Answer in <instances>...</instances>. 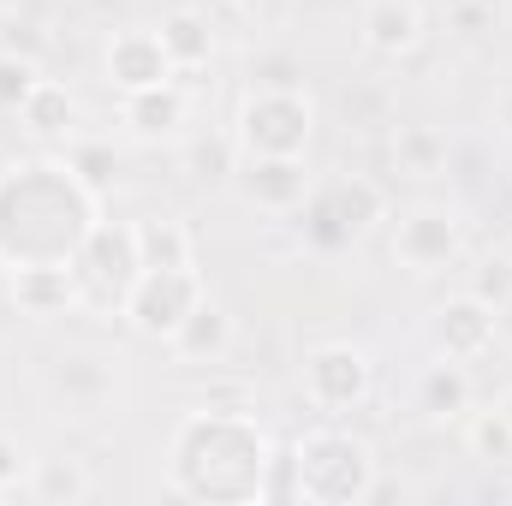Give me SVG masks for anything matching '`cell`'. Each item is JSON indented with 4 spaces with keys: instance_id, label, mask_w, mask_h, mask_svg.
I'll return each instance as SVG.
<instances>
[{
    "instance_id": "cell-1",
    "label": "cell",
    "mask_w": 512,
    "mask_h": 506,
    "mask_svg": "<svg viewBox=\"0 0 512 506\" xmlns=\"http://www.w3.org/2000/svg\"><path fill=\"white\" fill-rule=\"evenodd\" d=\"M102 221V197L78 185L66 155H24L0 167V268L72 262L90 227Z\"/></svg>"
},
{
    "instance_id": "cell-2",
    "label": "cell",
    "mask_w": 512,
    "mask_h": 506,
    "mask_svg": "<svg viewBox=\"0 0 512 506\" xmlns=\"http://www.w3.org/2000/svg\"><path fill=\"white\" fill-rule=\"evenodd\" d=\"M274 441L251 411L197 405L167 441V489L197 506H251L268 489Z\"/></svg>"
},
{
    "instance_id": "cell-3",
    "label": "cell",
    "mask_w": 512,
    "mask_h": 506,
    "mask_svg": "<svg viewBox=\"0 0 512 506\" xmlns=\"http://www.w3.org/2000/svg\"><path fill=\"white\" fill-rule=\"evenodd\" d=\"M292 471H298V501L310 506H370L382 495L376 477V447L352 429H310L292 447Z\"/></svg>"
},
{
    "instance_id": "cell-4",
    "label": "cell",
    "mask_w": 512,
    "mask_h": 506,
    "mask_svg": "<svg viewBox=\"0 0 512 506\" xmlns=\"http://www.w3.org/2000/svg\"><path fill=\"white\" fill-rule=\"evenodd\" d=\"M78 274V304L102 310V316H126V298L143 274V251H137V221H96L90 239L72 256Z\"/></svg>"
},
{
    "instance_id": "cell-5",
    "label": "cell",
    "mask_w": 512,
    "mask_h": 506,
    "mask_svg": "<svg viewBox=\"0 0 512 506\" xmlns=\"http://www.w3.org/2000/svg\"><path fill=\"white\" fill-rule=\"evenodd\" d=\"M298 215H304V239H310V245H322V251H346V245H358V239L387 215V197H382L376 179L346 173V179H334L328 191L304 197Z\"/></svg>"
},
{
    "instance_id": "cell-6",
    "label": "cell",
    "mask_w": 512,
    "mask_h": 506,
    "mask_svg": "<svg viewBox=\"0 0 512 506\" xmlns=\"http://www.w3.org/2000/svg\"><path fill=\"white\" fill-rule=\"evenodd\" d=\"M316 137V108L304 90H251L239 108V155H304Z\"/></svg>"
},
{
    "instance_id": "cell-7",
    "label": "cell",
    "mask_w": 512,
    "mask_h": 506,
    "mask_svg": "<svg viewBox=\"0 0 512 506\" xmlns=\"http://www.w3.org/2000/svg\"><path fill=\"white\" fill-rule=\"evenodd\" d=\"M209 292H203V274L197 268H143L137 274V286H131L126 298V322L143 334V340H173L179 334V322L203 304Z\"/></svg>"
},
{
    "instance_id": "cell-8",
    "label": "cell",
    "mask_w": 512,
    "mask_h": 506,
    "mask_svg": "<svg viewBox=\"0 0 512 506\" xmlns=\"http://www.w3.org/2000/svg\"><path fill=\"white\" fill-rule=\"evenodd\" d=\"M370 387H376V364H370V352L352 346V340L316 346V352L304 358V399H310L316 411H352V405L370 399Z\"/></svg>"
},
{
    "instance_id": "cell-9",
    "label": "cell",
    "mask_w": 512,
    "mask_h": 506,
    "mask_svg": "<svg viewBox=\"0 0 512 506\" xmlns=\"http://www.w3.org/2000/svg\"><path fill=\"white\" fill-rule=\"evenodd\" d=\"M233 179H239V197L262 215H298L304 197H310L304 155H239Z\"/></svg>"
},
{
    "instance_id": "cell-10",
    "label": "cell",
    "mask_w": 512,
    "mask_h": 506,
    "mask_svg": "<svg viewBox=\"0 0 512 506\" xmlns=\"http://www.w3.org/2000/svg\"><path fill=\"white\" fill-rule=\"evenodd\" d=\"M102 72H108V84H114L120 96L155 90V84H173V78H179V66H173V54L161 48V30H155V24L114 30V36H108V54H102Z\"/></svg>"
},
{
    "instance_id": "cell-11",
    "label": "cell",
    "mask_w": 512,
    "mask_h": 506,
    "mask_svg": "<svg viewBox=\"0 0 512 506\" xmlns=\"http://www.w3.org/2000/svg\"><path fill=\"white\" fill-rule=\"evenodd\" d=\"M459 251H465V233L447 209H411L393 227V262L411 274H441L459 262Z\"/></svg>"
},
{
    "instance_id": "cell-12",
    "label": "cell",
    "mask_w": 512,
    "mask_h": 506,
    "mask_svg": "<svg viewBox=\"0 0 512 506\" xmlns=\"http://www.w3.org/2000/svg\"><path fill=\"white\" fill-rule=\"evenodd\" d=\"M495 304H483L477 292H459L435 310L429 322V340H435V358H453V364H477L495 352Z\"/></svg>"
},
{
    "instance_id": "cell-13",
    "label": "cell",
    "mask_w": 512,
    "mask_h": 506,
    "mask_svg": "<svg viewBox=\"0 0 512 506\" xmlns=\"http://www.w3.org/2000/svg\"><path fill=\"white\" fill-rule=\"evenodd\" d=\"M6 292H12V304L24 310V316H66V310H78V274H72V262H30V268H12L6 274Z\"/></svg>"
},
{
    "instance_id": "cell-14",
    "label": "cell",
    "mask_w": 512,
    "mask_h": 506,
    "mask_svg": "<svg viewBox=\"0 0 512 506\" xmlns=\"http://www.w3.org/2000/svg\"><path fill=\"white\" fill-rule=\"evenodd\" d=\"M120 114H126L131 137L161 143V137H179V131H185L191 96H185V84L173 78V84H155V90H131L126 102H120Z\"/></svg>"
},
{
    "instance_id": "cell-15",
    "label": "cell",
    "mask_w": 512,
    "mask_h": 506,
    "mask_svg": "<svg viewBox=\"0 0 512 506\" xmlns=\"http://www.w3.org/2000/svg\"><path fill=\"white\" fill-rule=\"evenodd\" d=\"M167 346H173L179 364H221V358L233 352V316H227L215 298H203V304L179 322V334H173Z\"/></svg>"
},
{
    "instance_id": "cell-16",
    "label": "cell",
    "mask_w": 512,
    "mask_h": 506,
    "mask_svg": "<svg viewBox=\"0 0 512 506\" xmlns=\"http://www.w3.org/2000/svg\"><path fill=\"white\" fill-rule=\"evenodd\" d=\"M364 42H370V54H382V60L411 54V48L423 42V6H417V0H370V12H364Z\"/></svg>"
},
{
    "instance_id": "cell-17",
    "label": "cell",
    "mask_w": 512,
    "mask_h": 506,
    "mask_svg": "<svg viewBox=\"0 0 512 506\" xmlns=\"http://www.w3.org/2000/svg\"><path fill=\"white\" fill-rule=\"evenodd\" d=\"M155 30H161V48L173 54L179 78H185V72H203V66L215 60V30H209V18H203V12L179 6V12H167Z\"/></svg>"
},
{
    "instance_id": "cell-18",
    "label": "cell",
    "mask_w": 512,
    "mask_h": 506,
    "mask_svg": "<svg viewBox=\"0 0 512 506\" xmlns=\"http://www.w3.org/2000/svg\"><path fill=\"white\" fill-rule=\"evenodd\" d=\"M72 120H78V102H72V90L54 84V78H42V84L24 96V108H18V126L30 131V137H42V143L72 137Z\"/></svg>"
},
{
    "instance_id": "cell-19",
    "label": "cell",
    "mask_w": 512,
    "mask_h": 506,
    "mask_svg": "<svg viewBox=\"0 0 512 506\" xmlns=\"http://www.w3.org/2000/svg\"><path fill=\"white\" fill-rule=\"evenodd\" d=\"M24 495L42 506H78L90 501V471L78 459H36L24 477Z\"/></svg>"
},
{
    "instance_id": "cell-20",
    "label": "cell",
    "mask_w": 512,
    "mask_h": 506,
    "mask_svg": "<svg viewBox=\"0 0 512 506\" xmlns=\"http://www.w3.org/2000/svg\"><path fill=\"white\" fill-rule=\"evenodd\" d=\"M417 411H429V417H465L471 411V376H465V364L435 358L423 370V381H417Z\"/></svg>"
},
{
    "instance_id": "cell-21",
    "label": "cell",
    "mask_w": 512,
    "mask_h": 506,
    "mask_svg": "<svg viewBox=\"0 0 512 506\" xmlns=\"http://www.w3.org/2000/svg\"><path fill=\"white\" fill-rule=\"evenodd\" d=\"M137 251H143V268H197V245L179 221L167 215H143L137 221Z\"/></svg>"
},
{
    "instance_id": "cell-22",
    "label": "cell",
    "mask_w": 512,
    "mask_h": 506,
    "mask_svg": "<svg viewBox=\"0 0 512 506\" xmlns=\"http://www.w3.org/2000/svg\"><path fill=\"white\" fill-rule=\"evenodd\" d=\"M66 167L78 173V185L90 191V197H114V185H120V155H114V143H66Z\"/></svg>"
},
{
    "instance_id": "cell-23",
    "label": "cell",
    "mask_w": 512,
    "mask_h": 506,
    "mask_svg": "<svg viewBox=\"0 0 512 506\" xmlns=\"http://www.w3.org/2000/svg\"><path fill=\"white\" fill-rule=\"evenodd\" d=\"M465 441H471L477 459H489V465H512V423L501 417V405H495V411H477V417L465 423Z\"/></svg>"
},
{
    "instance_id": "cell-24",
    "label": "cell",
    "mask_w": 512,
    "mask_h": 506,
    "mask_svg": "<svg viewBox=\"0 0 512 506\" xmlns=\"http://www.w3.org/2000/svg\"><path fill=\"white\" fill-rule=\"evenodd\" d=\"M42 84V72H36V60L30 54H18V48H6L0 54V114H18L24 108V96Z\"/></svg>"
},
{
    "instance_id": "cell-25",
    "label": "cell",
    "mask_w": 512,
    "mask_h": 506,
    "mask_svg": "<svg viewBox=\"0 0 512 506\" xmlns=\"http://www.w3.org/2000/svg\"><path fill=\"white\" fill-rule=\"evenodd\" d=\"M471 292H477L483 304H495V310H507V304H512V256H483V268H477V280H471Z\"/></svg>"
},
{
    "instance_id": "cell-26",
    "label": "cell",
    "mask_w": 512,
    "mask_h": 506,
    "mask_svg": "<svg viewBox=\"0 0 512 506\" xmlns=\"http://www.w3.org/2000/svg\"><path fill=\"white\" fill-rule=\"evenodd\" d=\"M30 465H36V459L24 453V441L0 429V489H6V495H24V477H30Z\"/></svg>"
},
{
    "instance_id": "cell-27",
    "label": "cell",
    "mask_w": 512,
    "mask_h": 506,
    "mask_svg": "<svg viewBox=\"0 0 512 506\" xmlns=\"http://www.w3.org/2000/svg\"><path fill=\"white\" fill-rule=\"evenodd\" d=\"M191 167H197V179L233 173V167H239V143H197V149H191Z\"/></svg>"
},
{
    "instance_id": "cell-28",
    "label": "cell",
    "mask_w": 512,
    "mask_h": 506,
    "mask_svg": "<svg viewBox=\"0 0 512 506\" xmlns=\"http://www.w3.org/2000/svg\"><path fill=\"white\" fill-rule=\"evenodd\" d=\"M483 12H495L489 0H453V24L459 36H483Z\"/></svg>"
},
{
    "instance_id": "cell-29",
    "label": "cell",
    "mask_w": 512,
    "mask_h": 506,
    "mask_svg": "<svg viewBox=\"0 0 512 506\" xmlns=\"http://www.w3.org/2000/svg\"><path fill=\"white\" fill-rule=\"evenodd\" d=\"M501 417H507V423H512V393H507V399H501Z\"/></svg>"
},
{
    "instance_id": "cell-30",
    "label": "cell",
    "mask_w": 512,
    "mask_h": 506,
    "mask_svg": "<svg viewBox=\"0 0 512 506\" xmlns=\"http://www.w3.org/2000/svg\"><path fill=\"white\" fill-rule=\"evenodd\" d=\"M501 120H507V131H512V96H507V108H501Z\"/></svg>"
},
{
    "instance_id": "cell-31",
    "label": "cell",
    "mask_w": 512,
    "mask_h": 506,
    "mask_svg": "<svg viewBox=\"0 0 512 506\" xmlns=\"http://www.w3.org/2000/svg\"><path fill=\"white\" fill-rule=\"evenodd\" d=\"M227 6H239V12H245V6H256V0H227Z\"/></svg>"
},
{
    "instance_id": "cell-32",
    "label": "cell",
    "mask_w": 512,
    "mask_h": 506,
    "mask_svg": "<svg viewBox=\"0 0 512 506\" xmlns=\"http://www.w3.org/2000/svg\"><path fill=\"white\" fill-rule=\"evenodd\" d=\"M0 501H12V495H6V489H0Z\"/></svg>"
}]
</instances>
